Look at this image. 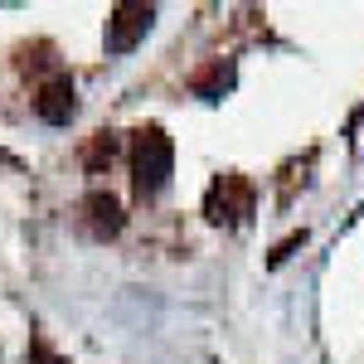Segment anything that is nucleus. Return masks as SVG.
I'll list each match as a JSON object with an SVG mask.
<instances>
[{"label": "nucleus", "mask_w": 364, "mask_h": 364, "mask_svg": "<svg viewBox=\"0 0 364 364\" xmlns=\"http://www.w3.org/2000/svg\"><path fill=\"white\" fill-rule=\"evenodd\" d=\"M83 214H87V228L97 233V238H112L117 228H122V209H117L112 195H102V190H92L83 199Z\"/></svg>", "instance_id": "nucleus-5"}, {"label": "nucleus", "mask_w": 364, "mask_h": 364, "mask_svg": "<svg viewBox=\"0 0 364 364\" xmlns=\"http://www.w3.org/2000/svg\"><path fill=\"white\" fill-rule=\"evenodd\" d=\"M34 112L44 117L49 127H63V122L73 117V83H68V78L44 83V87H39V97H34Z\"/></svg>", "instance_id": "nucleus-4"}, {"label": "nucleus", "mask_w": 364, "mask_h": 364, "mask_svg": "<svg viewBox=\"0 0 364 364\" xmlns=\"http://www.w3.org/2000/svg\"><path fill=\"white\" fill-rule=\"evenodd\" d=\"M151 20H156V10H151V5H117L112 20H107V49H112V54L136 49V39L151 29Z\"/></svg>", "instance_id": "nucleus-3"}, {"label": "nucleus", "mask_w": 364, "mask_h": 364, "mask_svg": "<svg viewBox=\"0 0 364 364\" xmlns=\"http://www.w3.org/2000/svg\"><path fill=\"white\" fill-rule=\"evenodd\" d=\"M204 214L214 219V224H238L243 214H252V185L243 175H224V180H214V190L204 199Z\"/></svg>", "instance_id": "nucleus-2"}, {"label": "nucleus", "mask_w": 364, "mask_h": 364, "mask_svg": "<svg viewBox=\"0 0 364 364\" xmlns=\"http://www.w3.org/2000/svg\"><path fill=\"white\" fill-rule=\"evenodd\" d=\"M170 166H175L170 136L161 127H141L136 136H132V180H136V195H156L170 180Z\"/></svg>", "instance_id": "nucleus-1"}]
</instances>
